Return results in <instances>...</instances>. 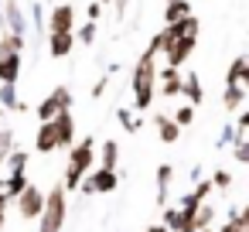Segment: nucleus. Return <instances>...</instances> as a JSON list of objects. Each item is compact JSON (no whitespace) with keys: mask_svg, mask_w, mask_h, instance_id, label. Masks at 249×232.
Segmentation results:
<instances>
[{"mask_svg":"<svg viewBox=\"0 0 249 232\" xmlns=\"http://www.w3.org/2000/svg\"><path fill=\"white\" fill-rule=\"evenodd\" d=\"M171 120H174V126H178V130H181V126H188V123L195 120V106H188V103H184V106H178Z\"/></svg>","mask_w":249,"mask_h":232,"instance_id":"nucleus-28","label":"nucleus"},{"mask_svg":"<svg viewBox=\"0 0 249 232\" xmlns=\"http://www.w3.org/2000/svg\"><path fill=\"white\" fill-rule=\"evenodd\" d=\"M184 18H191V4H188V0H167V4H164V24H178Z\"/></svg>","mask_w":249,"mask_h":232,"instance_id":"nucleus-15","label":"nucleus"},{"mask_svg":"<svg viewBox=\"0 0 249 232\" xmlns=\"http://www.w3.org/2000/svg\"><path fill=\"white\" fill-rule=\"evenodd\" d=\"M181 72L178 69H164L160 75H157V89H160V96L164 99H174V96H181Z\"/></svg>","mask_w":249,"mask_h":232,"instance_id":"nucleus-11","label":"nucleus"},{"mask_svg":"<svg viewBox=\"0 0 249 232\" xmlns=\"http://www.w3.org/2000/svg\"><path fill=\"white\" fill-rule=\"evenodd\" d=\"M171 178H174V167H171V164H160V167H157V174H154V181H157V205H160V208L167 205V188H171Z\"/></svg>","mask_w":249,"mask_h":232,"instance_id":"nucleus-18","label":"nucleus"},{"mask_svg":"<svg viewBox=\"0 0 249 232\" xmlns=\"http://www.w3.org/2000/svg\"><path fill=\"white\" fill-rule=\"evenodd\" d=\"M222 232H249V229L239 222V208H229V218L222 222Z\"/></svg>","mask_w":249,"mask_h":232,"instance_id":"nucleus-31","label":"nucleus"},{"mask_svg":"<svg viewBox=\"0 0 249 232\" xmlns=\"http://www.w3.org/2000/svg\"><path fill=\"white\" fill-rule=\"evenodd\" d=\"M174 45H178V35H174V28H167V24H164V28H160V35L150 41V48H154L157 55H167Z\"/></svg>","mask_w":249,"mask_h":232,"instance_id":"nucleus-22","label":"nucleus"},{"mask_svg":"<svg viewBox=\"0 0 249 232\" xmlns=\"http://www.w3.org/2000/svg\"><path fill=\"white\" fill-rule=\"evenodd\" d=\"M103 4H113V0H103Z\"/></svg>","mask_w":249,"mask_h":232,"instance_id":"nucleus-41","label":"nucleus"},{"mask_svg":"<svg viewBox=\"0 0 249 232\" xmlns=\"http://www.w3.org/2000/svg\"><path fill=\"white\" fill-rule=\"evenodd\" d=\"M0 11H4V28H7V35L24 38V31H28V18H24V11H21L18 0H0Z\"/></svg>","mask_w":249,"mask_h":232,"instance_id":"nucleus-9","label":"nucleus"},{"mask_svg":"<svg viewBox=\"0 0 249 232\" xmlns=\"http://www.w3.org/2000/svg\"><path fill=\"white\" fill-rule=\"evenodd\" d=\"M72 45H75V35H48V52L55 58H69Z\"/></svg>","mask_w":249,"mask_h":232,"instance_id":"nucleus-17","label":"nucleus"},{"mask_svg":"<svg viewBox=\"0 0 249 232\" xmlns=\"http://www.w3.org/2000/svg\"><path fill=\"white\" fill-rule=\"evenodd\" d=\"M225 89H242V92H249V62H246L242 55L232 58V65H229V72H225Z\"/></svg>","mask_w":249,"mask_h":232,"instance_id":"nucleus-10","label":"nucleus"},{"mask_svg":"<svg viewBox=\"0 0 249 232\" xmlns=\"http://www.w3.org/2000/svg\"><path fill=\"white\" fill-rule=\"evenodd\" d=\"M116 120H120V126H123L126 133H140V126H143V120H140L133 109H116Z\"/></svg>","mask_w":249,"mask_h":232,"instance_id":"nucleus-24","label":"nucleus"},{"mask_svg":"<svg viewBox=\"0 0 249 232\" xmlns=\"http://www.w3.org/2000/svg\"><path fill=\"white\" fill-rule=\"evenodd\" d=\"M116 161H120V143L109 137L99 143V157H96V167H106V171H116Z\"/></svg>","mask_w":249,"mask_h":232,"instance_id":"nucleus-13","label":"nucleus"},{"mask_svg":"<svg viewBox=\"0 0 249 232\" xmlns=\"http://www.w3.org/2000/svg\"><path fill=\"white\" fill-rule=\"evenodd\" d=\"M195 45H198V41H178V45H174V48H171V52L164 55V58H167V69H181V65H184V62L191 58Z\"/></svg>","mask_w":249,"mask_h":232,"instance_id":"nucleus-14","label":"nucleus"},{"mask_svg":"<svg viewBox=\"0 0 249 232\" xmlns=\"http://www.w3.org/2000/svg\"><path fill=\"white\" fill-rule=\"evenodd\" d=\"M72 109V92H69V86H58V89H52L41 103H38V120L41 123H48V120H55L58 113H69Z\"/></svg>","mask_w":249,"mask_h":232,"instance_id":"nucleus-5","label":"nucleus"},{"mask_svg":"<svg viewBox=\"0 0 249 232\" xmlns=\"http://www.w3.org/2000/svg\"><path fill=\"white\" fill-rule=\"evenodd\" d=\"M157 89V52L147 48L133 65V109H150Z\"/></svg>","mask_w":249,"mask_h":232,"instance_id":"nucleus-1","label":"nucleus"},{"mask_svg":"<svg viewBox=\"0 0 249 232\" xmlns=\"http://www.w3.org/2000/svg\"><path fill=\"white\" fill-rule=\"evenodd\" d=\"M167 28H174L178 41H198V18L195 14L184 18V21H178V24H167Z\"/></svg>","mask_w":249,"mask_h":232,"instance_id":"nucleus-20","label":"nucleus"},{"mask_svg":"<svg viewBox=\"0 0 249 232\" xmlns=\"http://www.w3.org/2000/svg\"><path fill=\"white\" fill-rule=\"evenodd\" d=\"M113 4H116V14L123 18V14H126V4H130V0H113Z\"/></svg>","mask_w":249,"mask_h":232,"instance_id":"nucleus-38","label":"nucleus"},{"mask_svg":"<svg viewBox=\"0 0 249 232\" xmlns=\"http://www.w3.org/2000/svg\"><path fill=\"white\" fill-rule=\"evenodd\" d=\"M7 205H11V198L0 191V229H4V218H7Z\"/></svg>","mask_w":249,"mask_h":232,"instance_id":"nucleus-35","label":"nucleus"},{"mask_svg":"<svg viewBox=\"0 0 249 232\" xmlns=\"http://www.w3.org/2000/svg\"><path fill=\"white\" fill-rule=\"evenodd\" d=\"M11 150H14V133L4 126V130H0V167H4V161H7Z\"/></svg>","mask_w":249,"mask_h":232,"instance_id":"nucleus-29","label":"nucleus"},{"mask_svg":"<svg viewBox=\"0 0 249 232\" xmlns=\"http://www.w3.org/2000/svg\"><path fill=\"white\" fill-rule=\"evenodd\" d=\"M65 212H69V205H65V188L55 184L52 191H45V208H41V215H38V232H62Z\"/></svg>","mask_w":249,"mask_h":232,"instance_id":"nucleus-4","label":"nucleus"},{"mask_svg":"<svg viewBox=\"0 0 249 232\" xmlns=\"http://www.w3.org/2000/svg\"><path fill=\"white\" fill-rule=\"evenodd\" d=\"M21 52H24V38L4 31V38H0V55H21Z\"/></svg>","mask_w":249,"mask_h":232,"instance_id":"nucleus-25","label":"nucleus"},{"mask_svg":"<svg viewBox=\"0 0 249 232\" xmlns=\"http://www.w3.org/2000/svg\"><path fill=\"white\" fill-rule=\"evenodd\" d=\"M208 184H212V191H225V188H229V184H232V174H229V171H222V167H218V171H215V174H212V178H208Z\"/></svg>","mask_w":249,"mask_h":232,"instance_id":"nucleus-30","label":"nucleus"},{"mask_svg":"<svg viewBox=\"0 0 249 232\" xmlns=\"http://www.w3.org/2000/svg\"><path fill=\"white\" fill-rule=\"evenodd\" d=\"M147 232H167V229H164V225H160V222H157V225H150V229H147Z\"/></svg>","mask_w":249,"mask_h":232,"instance_id":"nucleus-39","label":"nucleus"},{"mask_svg":"<svg viewBox=\"0 0 249 232\" xmlns=\"http://www.w3.org/2000/svg\"><path fill=\"white\" fill-rule=\"evenodd\" d=\"M31 21H35V31L45 38V35H48V21H45V4H41V0H35V4H31Z\"/></svg>","mask_w":249,"mask_h":232,"instance_id":"nucleus-26","label":"nucleus"},{"mask_svg":"<svg viewBox=\"0 0 249 232\" xmlns=\"http://www.w3.org/2000/svg\"><path fill=\"white\" fill-rule=\"evenodd\" d=\"M232 150H235V161H239V164H246V161H249V140H235V143H232Z\"/></svg>","mask_w":249,"mask_h":232,"instance_id":"nucleus-34","label":"nucleus"},{"mask_svg":"<svg viewBox=\"0 0 249 232\" xmlns=\"http://www.w3.org/2000/svg\"><path fill=\"white\" fill-rule=\"evenodd\" d=\"M198 232H215V229H198Z\"/></svg>","mask_w":249,"mask_h":232,"instance_id":"nucleus-40","label":"nucleus"},{"mask_svg":"<svg viewBox=\"0 0 249 232\" xmlns=\"http://www.w3.org/2000/svg\"><path fill=\"white\" fill-rule=\"evenodd\" d=\"M154 126H157V133H160V140H164V143H174V140L181 137V130L174 126V120H171V116H164V113H157V116H154Z\"/></svg>","mask_w":249,"mask_h":232,"instance_id":"nucleus-21","label":"nucleus"},{"mask_svg":"<svg viewBox=\"0 0 249 232\" xmlns=\"http://www.w3.org/2000/svg\"><path fill=\"white\" fill-rule=\"evenodd\" d=\"M41 208H45V191L35 181H28L24 191L18 195V212H21V218H38Z\"/></svg>","mask_w":249,"mask_h":232,"instance_id":"nucleus-7","label":"nucleus"},{"mask_svg":"<svg viewBox=\"0 0 249 232\" xmlns=\"http://www.w3.org/2000/svg\"><path fill=\"white\" fill-rule=\"evenodd\" d=\"M106 86H109V75H103V79L92 86V96H103V92H106Z\"/></svg>","mask_w":249,"mask_h":232,"instance_id":"nucleus-36","label":"nucleus"},{"mask_svg":"<svg viewBox=\"0 0 249 232\" xmlns=\"http://www.w3.org/2000/svg\"><path fill=\"white\" fill-rule=\"evenodd\" d=\"M48 21V35H72L75 31V7L72 4H55Z\"/></svg>","mask_w":249,"mask_h":232,"instance_id":"nucleus-8","label":"nucleus"},{"mask_svg":"<svg viewBox=\"0 0 249 232\" xmlns=\"http://www.w3.org/2000/svg\"><path fill=\"white\" fill-rule=\"evenodd\" d=\"M72 35H75V41H82V45H92V41H96V24L89 21L86 28H79V31H72Z\"/></svg>","mask_w":249,"mask_h":232,"instance_id":"nucleus-33","label":"nucleus"},{"mask_svg":"<svg viewBox=\"0 0 249 232\" xmlns=\"http://www.w3.org/2000/svg\"><path fill=\"white\" fill-rule=\"evenodd\" d=\"M0 106L14 109V113H24V103L18 99V86L14 82H0Z\"/></svg>","mask_w":249,"mask_h":232,"instance_id":"nucleus-19","label":"nucleus"},{"mask_svg":"<svg viewBox=\"0 0 249 232\" xmlns=\"http://www.w3.org/2000/svg\"><path fill=\"white\" fill-rule=\"evenodd\" d=\"M72 140H75V120H72V113H58L55 120L41 123L35 147H38V154H52L58 147H72Z\"/></svg>","mask_w":249,"mask_h":232,"instance_id":"nucleus-2","label":"nucleus"},{"mask_svg":"<svg viewBox=\"0 0 249 232\" xmlns=\"http://www.w3.org/2000/svg\"><path fill=\"white\" fill-rule=\"evenodd\" d=\"M4 167H7V174H24L28 171V154L24 150H11L7 161H4ZM4 167H0V171H4Z\"/></svg>","mask_w":249,"mask_h":232,"instance_id":"nucleus-23","label":"nucleus"},{"mask_svg":"<svg viewBox=\"0 0 249 232\" xmlns=\"http://www.w3.org/2000/svg\"><path fill=\"white\" fill-rule=\"evenodd\" d=\"M21 75V55H0V82H14Z\"/></svg>","mask_w":249,"mask_h":232,"instance_id":"nucleus-16","label":"nucleus"},{"mask_svg":"<svg viewBox=\"0 0 249 232\" xmlns=\"http://www.w3.org/2000/svg\"><path fill=\"white\" fill-rule=\"evenodd\" d=\"M164 4H167V0H164Z\"/></svg>","mask_w":249,"mask_h":232,"instance_id":"nucleus-43","label":"nucleus"},{"mask_svg":"<svg viewBox=\"0 0 249 232\" xmlns=\"http://www.w3.org/2000/svg\"><path fill=\"white\" fill-rule=\"evenodd\" d=\"M181 96L188 99V106H198V103L205 99V89H201L198 72H191V75H184V79H181Z\"/></svg>","mask_w":249,"mask_h":232,"instance_id":"nucleus-12","label":"nucleus"},{"mask_svg":"<svg viewBox=\"0 0 249 232\" xmlns=\"http://www.w3.org/2000/svg\"><path fill=\"white\" fill-rule=\"evenodd\" d=\"M41 4H48V0H41Z\"/></svg>","mask_w":249,"mask_h":232,"instance_id":"nucleus-42","label":"nucleus"},{"mask_svg":"<svg viewBox=\"0 0 249 232\" xmlns=\"http://www.w3.org/2000/svg\"><path fill=\"white\" fill-rule=\"evenodd\" d=\"M242 103H246V92H242V89H225V109H229V113L242 109Z\"/></svg>","mask_w":249,"mask_h":232,"instance_id":"nucleus-27","label":"nucleus"},{"mask_svg":"<svg viewBox=\"0 0 249 232\" xmlns=\"http://www.w3.org/2000/svg\"><path fill=\"white\" fill-rule=\"evenodd\" d=\"M232 143H235V126H232V123H225V126H222V133H218V140H215V147L222 150V147H232Z\"/></svg>","mask_w":249,"mask_h":232,"instance_id":"nucleus-32","label":"nucleus"},{"mask_svg":"<svg viewBox=\"0 0 249 232\" xmlns=\"http://www.w3.org/2000/svg\"><path fill=\"white\" fill-rule=\"evenodd\" d=\"M99 11H103V4H99V0H96V4H89V11H86V14H89V21H92V24H96Z\"/></svg>","mask_w":249,"mask_h":232,"instance_id":"nucleus-37","label":"nucleus"},{"mask_svg":"<svg viewBox=\"0 0 249 232\" xmlns=\"http://www.w3.org/2000/svg\"><path fill=\"white\" fill-rule=\"evenodd\" d=\"M92 167H96V137H86V140H79V143L72 147V154H69L62 188H65V191H75L79 181H82Z\"/></svg>","mask_w":249,"mask_h":232,"instance_id":"nucleus-3","label":"nucleus"},{"mask_svg":"<svg viewBox=\"0 0 249 232\" xmlns=\"http://www.w3.org/2000/svg\"><path fill=\"white\" fill-rule=\"evenodd\" d=\"M116 184H120V174H116V171L92 167V171L79 181V191H82V195H106V191H116Z\"/></svg>","mask_w":249,"mask_h":232,"instance_id":"nucleus-6","label":"nucleus"}]
</instances>
